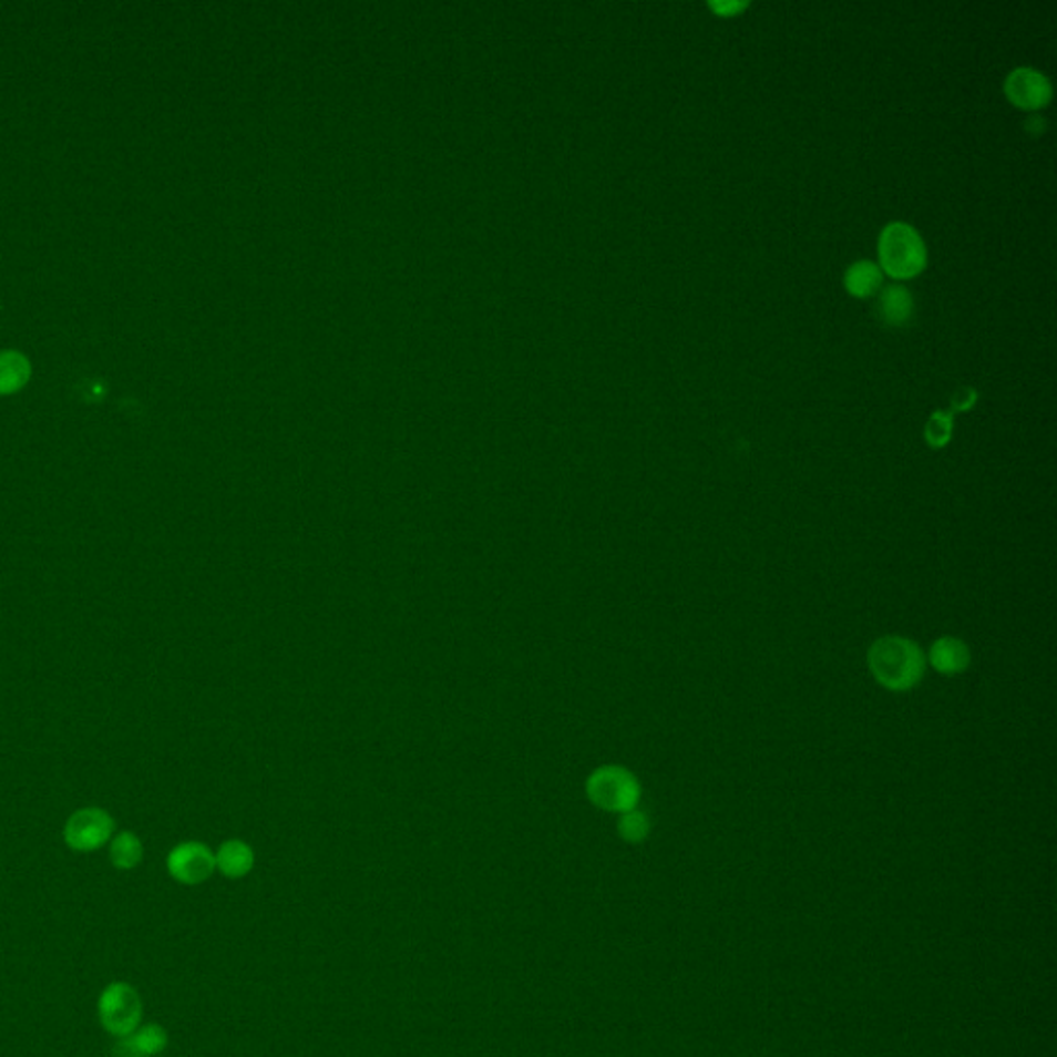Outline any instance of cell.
I'll return each instance as SVG.
<instances>
[{"label":"cell","instance_id":"obj_1","mask_svg":"<svg viewBox=\"0 0 1057 1057\" xmlns=\"http://www.w3.org/2000/svg\"><path fill=\"white\" fill-rule=\"evenodd\" d=\"M868 665L874 680L892 692L915 688L925 676V653L905 636H882L868 650Z\"/></svg>","mask_w":1057,"mask_h":1057},{"label":"cell","instance_id":"obj_2","mask_svg":"<svg viewBox=\"0 0 1057 1057\" xmlns=\"http://www.w3.org/2000/svg\"><path fill=\"white\" fill-rule=\"evenodd\" d=\"M880 271L891 275L892 279H911L925 269L927 248L920 232L903 222L889 224L878 238Z\"/></svg>","mask_w":1057,"mask_h":1057},{"label":"cell","instance_id":"obj_3","mask_svg":"<svg viewBox=\"0 0 1057 1057\" xmlns=\"http://www.w3.org/2000/svg\"><path fill=\"white\" fill-rule=\"evenodd\" d=\"M587 798L593 805L605 812L624 814L638 805L640 783L628 769L607 764L591 772L587 779Z\"/></svg>","mask_w":1057,"mask_h":1057},{"label":"cell","instance_id":"obj_4","mask_svg":"<svg viewBox=\"0 0 1057 1057\" xmlns=\"http://www.w3.org/2000/svg\"><path fill=\"white\" fill-rule=\"evenodd\" d=\"M100 1025L112 1037H129L143 1020V1002L131 983L112 982L98 999Z\"/></svg>","mask_w":1057,"mask_h":1057},{"label":"cell","instance_id":"obj_5","mask_svg":"<svg viewBox=\"0 0 1057 1057\" xmlns=\"http://www.w3.org/2000/svg\"><path fill=\"white\" fill-rule=\"evenodd\" d=\"M62 834L64 843L76 853H91L112 841L116 834V822L104 808L88 805L66 818Z\"/></svg>","mask_w":1057,"mask_h":1057},{"label":"cell","instance_id":"obj_6","mask_svg":"<svg viewBox=\"0 0 1057 1057\" xmlns=\"http://www.w3.org/2000/svg\"><path fill=\"white\" fill-rule=\"evenodd\" d=\"M166 868L176 882L197 886L213 876L215 853L205 843L186 841L167 853Z\"/></svg>","mask_w":1057,"mask_h":1057},{"label":"cell","instance_id":"obj_7","mask_svg":"<svg viewBox=\"0 0 1057 1057\" xmlns=\"http://www.w3.org/2000/svg\"><path fill=\"white\" fill-rule=\"evenodd\" d=\"M1004 91L1014 106L1023 107V110H1041L1051 102V95H1054L1049 79L1028 66L1014 69L1013 73L1006 76Z\"/></svg>","mask_w":1057,"mask_h":1057},{"label":"cell","instance_id":"obj_8","mask_svg":"<svg viewBox=\"0 0 1057 1057\" xmlns=\"http://www.w3.org/2000/svg\"><path fill=\"white\" fill-rule=\"evenodd\" d=\"M166 1047V1028L160 1027L157 1023H150V1025H138V1028H135L129 1037H122L114 1047V1054L116 1057H155L160 1056Z\"/></svg>","mask_w":1057,"mask_h":1057},{"label":"cell","instance_id":"obj_9","mask_svg":"<svg viewBox=\"0 0 1057 1057\" xmlns=\"http://www.w3.org/2000/svg\"><path fill=\"white\" fill-rule=\"evenodd\" d=\"M925 659L940 674L956 676V674H963L971 665V650L961 638L942 636L930 647Z\"/></svg>","mask_w":1057,"mask_h":1057},{"label":"cell","instance_id":"obj_10","mask_svg":"<svg viewBox=\"0 0 1057 1057\" xmlns=\"http://www.w3.org/2000/svg\"><path fill=\"white\" fill-rule=\"evenodd\" d=\"M255 868V851L240 839H229L215 851V870L226 878L238 880L248 876Z\"/></svg>","mask_w":1057,"mask_h":1057},{"label":"cell","instance_id":"obj_11","mask_svg":"<svg viewBox=\"0 0 1057 1057\" xmlns=\"http://www.w3.org/2000/svg\"><path fill=\"white\" fill-rule=\"evenodd\" d=\"M915 315V302L911 291L903 286H889L878 300V317L891 327H905Z\"/></svg>","mask_w":1057,"mask_h":1057},{"label":"cell","instance_id":"obj_12","mask_svg":"<svg viewBox=\"0 0 1057 1057\" xmlns=\"http://www.w3.org/2000/svg\"><path fill=\"white\" fill-rule=\"evenodd\" d=\"M107 845H110L112 865L116 870H122V872L135 870L136 865L143 861V855H145V846H143L135 832H116Z\"/></svg>","mask_w":1057,"mask_h":1057},{"label":"cell","instance_id":"obj_13","mask_svg":"<svg viewBox=\"0 0 1057 1057\" xmlns=\"http://www.w3.org/2000/svg\"><path fill=\"white\" fill-rule=\"evenodd\" d=\"M30 360L19 351L0 353V394L17 393L30 380Z\"/></svg>","mask_w":1057,"mask_h":1057},{"label":"cell","instance_id":"obj_14","mask_svg":"<svg viewBox=\"0 0 1057 1057\" xmlns=\"http://www.w3.org/2000/svg\"><path fill=\"white\" fill-rule=\"evenodd\" d=\"M882 286V271L872 260H858L845 273L846 291L855 298H870Z\"/></svg>","mask_w":1057,"mask_h":1057},{"label":"cell","instance_id":"obj_15","mask_svg":"<svg viewBox=\"0 0 1057 1057\" xmlns=\"http://www.w3.org/2000/svg\"><path fill=\"white\" fill-rule=\"evenodd\" d=\"M649 815L640 810H630L619 814L618 832L626 843H643L649 837Z\"/></svg>","mask_w":1057,"mask_h":1057},{"label":"cell","instance_id":"obj_16","mask_svg":"<svg viewBox=\"0 0 1057 1057\" xmlns=\"http://www.w3.org/2000/svg\"><path fill=\"white\" fill-rule=\"evenodd\" d=\"M952 411H934L925 425V440L932 449H944L952 439Z\"/></svg>","mask_w":1057,"mask_h":1057},{"label":"cell","instance_id":"obj_17","mask_svg":"<svg viewBox=\"0 0 1057 1057\" xmlns=\"http://www.w3.org/2000/svg\"><path fill=\"white\" fill-rule=\"evenodd\" d=\"M975 401H977V391H975V389H965V391H961V393L952 399L951 411L952 413H954V411H967V409L975 406Z\"/></svg>","mask_w":1057,"mask_h":1057},{"label":"cell","instance_id":"obj_18","mask_svg":"<svg viewBox=\"0 0 1057 1057\" xmlns=\"http://www.w3.org/2000/svg\"><path fill=\"white\" fill-rule=\"evenodd\" d=\"M709 7L717 16L733 17L740 11H746L748 2H709Z\"/></svg>","mask_w":1057,"mask_h":1057}]
</instances>
